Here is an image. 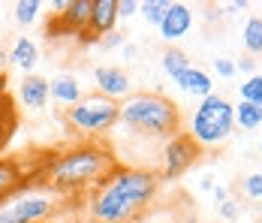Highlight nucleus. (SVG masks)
<instances>
[{
  "label": "nucleus",
  "instance_id": "cd10ccee",
  "mask_svg": "<svg viewBox=\"0 0 262 223\" xmlns=\"http://www.w3.org/2000/svg\"><path fill=\"white\" fill-rule=\"evenodd\" d=\"M235 70H241V73H247V75H253V73H256V60H253L250 54H244L241 60H235Z\"/></svg>",
  "mask_w": 262,
  "mask_h": 223
},
{
  "label": "nucleus",
  "instance_id": "dca6fc26",
  "mask_svg": "<svg viewBox=\"0 0 262 223\" xmlns=\"http://www.w3.org/2000/svg\"><path fill=\"white\" fill-rule=\"evenodd\" d=\"M25 184V169L15 157H3L0 160V199H6L9 193H15Z\"/></svg>",
  "mask_w": 262,
  "mask_h": 223
},
{
  "label": "nucleus",
  "instance_id": "393cba45",
  "mask_svg": "<svg viewBox=\"0 0 262 223\" xmlns=\"http://www.w3.org/2000/svg\"><path fill=\"white\" fill-rule=\"evenodd\" d=\"M214 73L220 75V78H232V75L238 73L235 60H232V57H217V60H214Z\"/></svg>",
  "mask_w": 262,
  "mask_h": 223
},
{
  "label": "nucleus",
  "instance_id": "a878e982",
  "mask_svg": "<svg viewBox=\"0 0 262 223\" xmlns=\"http://www.w3.org/2000/svg\"><path fill=\"white\" fill-rule=\"evenodd\" d=\"M139 12V3L136 0H118V22L121 18H133Z\"/></svg>",
  "mask_w": 262,
  "mask_h": 223
},
{
  "label": "nucleus",
  "instance_id": "1a4fd4ad",
  "mask_svg": "<svg viewBox=\"0 0 262 223\" xmlns=\"http://www.w3.org/2000/svg\"><path fill=\"white\" fill-rule=\"evenodd\" d=\"M94 85H97V94L115 99V103L130 97V75H127V70H121V67H112V64L97 67L94 70Z\"/></svg>",
  "mask_w": 262,
  "mask_h": 223
},
{
  "label": "nucleus",
  "instance_id": "f257e3e1",
  "mask_svg": "<svg viewBox=\"0 0 262 223\" xmlns=\"http://www.w3.org/2000/svg\"><path fill=\"white\" fill-rule=\"evenodd\" d=\"M160 190V175L142 166H118L88 193V223H139Z\"/></svg>",
  "mask_w": 262,
  "mask_h": 223
},
{
  "label": "nucleus",
  "instance_id": "6e6552de",
  "mask_svg": "<svg viewBox=\"0 0 262 223\" xmlns=\"http://www.w3.org/2000/svg\"><path fill=\"white\" fill-rule=\"evenodd\" d=\"M190 30H193V9L187 3H181V0H172L169 3V12L163 15V22L157 27L160 39L166 46H175V43H181Z\"/></svg>",
  "mask_w": 262,
  "mask_h": 223
},
{
  "label": "nucleus",
  "instance_id": "20e7f679",
  "mask_svg": "<svg viewBox=\"0 0 262 223\" xmlns=\"http://www.w3.org/2000/svg\"><path fill=\"white\" fill-rule=\"evenodd\" d=\"M67 196H60L39 178L25 181L15 193L0 199V223H46L63 208Z\"/></svg>",
  "mask_w": 262,
  "mask_h": 223
},
{
  "label": "nucleus",
  "instance_id": "a211bd4d",
  "mask_svg": "<svg viewBox=\"0 0 262 223\" xmlns=\"http://www.w3.org/2000/svg\"><path fill=\"white\" fill-rule=\"evenodd\" d=\"M241 43H244V49H247L250 57H253V54H262V18L259 15H250V18L244 22Z\"/></svg>",
  "mask_w": 262,
  "mask_h": 223
},
{
  "label": "nucleus",
  "instance_id": "2eb2a0df",
  "mask_svg": "<svg viewBox=\"0 0 262 223\" xmlns=\"http://www.w3.org/2000/svg\"><path fill=\"white\" fill-rule=\"evenodd\" d=\"M49 91H52V99L54 103H60V106H76L81 97H84V91H81V82L76 75L63 73V75H54L52 82H49Z\"/></svg>",
  "mask_w": 262,
  "mask_h": 223
},
{
  "label": "nucleus",
  "instance_id": "4be33fe9",
  "mask_svg": "<svg viewBox=\"0 0 262 223\" xmlns=\"http://www.w3.org/2000/svg\"><path fill=\"white\" fill-rule=\"evenodd\" d=\"M241 99L244 103H253V106H262V73H253L247 75L244 82H241Z\"/></svg>",
  "mask_w": 262,
  "mask_h": 223
},
{
  "label": "nucleus",
  "instance_id": "f8f14e48",
  "mask_svg": "<svg viewBox=\"0 0 262 223\" xmlns=\"http://www.w3.org/2000/svg\"><path fill=\"white\" fill-rule=\"evenodd\" d=\"M91 6H94V0H67V9L63 12H57V18H54L52 27H63V33H84L88 30V22H91Z\"/></svg>",
  "mask_w": 262,
  "mask_h": 223
},
{
  "label": "nucleus",
  "instance_id": "4468645a",
  "mask_svg": "<svg viewBox=\"0 0 262 223\" xmlns=\"http://www.w3.org/2000/svg\"><path fill=\"white\" fill-rule=\"evenodd\" d=\"M175 85L181 88L187 97H196V99H205V97L214 94V78H211L202 67H193V64L175 78Z\"/></svg>",
  "mask_w": 262,
  "mask_h": 223
},
{
  "label": "nucleus",
  "instance_id": "7c9ffc66",
  "mask_svg": "<svg viewBox=\"0 0 262 223\" xmlns=\"http://www.w3.org/2000/svg\"><path fill=\"white\" fill-rule=\"evenodd\" d=\"M229 9H232V12H238V9H247V0H232V3H229Z\"/></svg>",
  "mask_w": 262,
  "mask_h": 223
},
{
  "label": "nucleus",
  "instance_id": "f03ea898",
  "mask_svg": "<svg viewBox=\"0 0 262 223\" xmlns=\"http://www.w3.org/2000/svg\"><path fill=\"white\" fill-rule=\"evenodd\" d=\"M121 160L105 142H81L67 151L52 154V160L42 163L39 181L57 190L60 196H81L91 193L112 169H118Z\"/></svg>",
  "mask_w": 262,
  "mask_h": 223
},
{
  "label": "nucleus",
  "instance_id": "39448f33",
  "mask_svg": "<svg viewBox=\"0 0 262 223\" xmlns=\"http://www.w3.org/2000/svg\"><path fill=\"white\" fill-rule=\"evenodd\" d=\"M187 133L199 148H220L235 133V106L223 94H211V97L199 99L190 115Z\"/></svg>",
  "mask_w": 262,
  "mask_h": 223
},
{
  "label": "nucleus",
  "instance_id": "9b49d317",
  "mask_svg": "<svg viewBox=\"0 0 262 223\" xmlns=\"http://www.w3.org/2000/svg\"><path fill=\"white\" fill-rule=\"evenodd\" d=\"M18 99H21V106H25L27 112H42L49 106V99H52L49 78H42V75H36V73L25 75L18 82Z\"/></svg>",
  "mask_w": 262,
  "mask_h": 223
},
{
  "label": "nucleus",
  "instance_id": "0eeeda50",
  "mask_svg": "<svg viewBox=\"0 0 262 223\" xmlns=\"http://www.w3.org/2000/svg\"><path fill=\"white\" fill-rule=\"evenodd\" d=\"M199 154H202V148L190 139V133L184 130V133H178V136H172L169 142H163V169H160V181H172V178H181L196 160H199Z\"/></svg>",
  "mask_w": 262,
  "mask_h": 223
},
{
  "label": "nucleus",
  "instance_id": "423d86ee",
  "mask_svg": "<svg viewBox=\"0 0 262 223\" xmlns=\"http://www.w3.org/2000/svg\"><path fill=\"white\" fill-rule=\"evenodd\" d=\"M63 121L70 127V133H76L81 139H91V142H100L121 121V103L94 91V94H84L76 106H70L63 112Z\"/></svg>",
  "mask_w": 262,
  "mask_h": 223
},
{
  "label": "nucleus",
  "instance_id": "412c9836",
  "mask_svg": "<svg viewBox=\"0 0 262 223\" xmlns=\"http://www.w3.org/2000/svg\"><path fill=\"white\" fill-rule=\"evenodd\" d=\"M169 3H172V0H145V3H139V15H142L148 25L160 27L163 15L169 12Z\"/></svg>",
  "mask_w": 262,
  "mask_h": 223
},
{
  "label": "nucleus",
  "instance_id": "6ab92c4d",
  "mask_svg": "<svg viewBox=\"0 0 262 223\" xmlns=\"http://www.w3.org/2000/svg\"><path fill=\"white\" fill-rule=\"evenodd\" d=\"M259 124H262V106L238 99L235 103V127H241V130H256Z\"/></svg>",
  "mask_w": 262,
  "mask_h": 223
},
{
  "label": "nucleus",
  "instance_id": "5701e85b",
  "mask_svg": "<svg viewBox=\"0 0 262 223\" xmlns=\"http://www.w3.org/2000/svg\"><path fill=\"white\" fill-rule=\"evenodd\" d=\"M238 190L250 202H262V172H250L238 181Z\"/></svg>",
  "mask_w": 262,
  "mask_h": 223
},
{
  "label": "nucleus",
  "instance_id": "f3484780",
  "mask_svg": "<svg viewBox=\"0 0 262 223\" xmlns=\"http://www.w3.org/2000/svg\"><path fill=\"white\" fill-rule=\"evenodd\" d=\"M160 67H163V73L175 82V78L190 67V54L184 49H178V46H169V49L163 51V57H160Z\"/></svg>",
  "mask_w": 262,
  "mask_h": 223
},
{
  "label": "nucleus",
  "instance_id": "c756f323",
  "mask_svg": "<svg viewBox=\"0 0 262 223\" xmlns=\"http://www.w3.org/2000/svg\"><path fill=\"white\" fill-rule=\"evenodd\" d=\"M211 193H214V202H217V205H220V202H226V199H229V190H226V187H223V184H217V187H214V190H211Z\"/></svg>",
  "mask_w": 262,
  "mask_h": 223
},
{
  "label": "nucleus",
  "instance_id": "473e14b6",
  "mask_svg": "<svg viewBox=\"0 0 262 223\" xmlns=\"http://www.w3.org/2000/svg\"><path fill=\"white\" fill-rule=\"evenodd\" d=\"M46 223H54V220H46Z\"/></svg>",
  "mask_w": 262,
  "mask_h": 223
},
{
  "label": "nucleus",
  "instance_id": "2f4dec72",
  "mask_svg": "<svg viewBox=\"0 0 262 223\" xmlns=\"http://www.w3.org/2000/svg\"><path fill=\"white\" fill-rule=\"evenodd\" d=\"M259 151H262V139H259Z\"/></svg>",
  "mask_w": 262,
  "mask_h": 223
},
{
  "label": "nucleus",
  "instance_id": "b1692460",
  "mask_svg": "<svg viewBox=\"0 0 262 223\" xmlns=\"http://www.w3.org/2000/svg\"><path fill=\"white\" fill-rule=\"evenodd\" d=\"M217 217H220V220H226V223H235L238 217H241V208H238L235 199L220 202V205H217Z\"/></svg>",
  "mask_w": 262,
  "mask_h": 223
},
{
  "label": "nucleus",
  "instance_id": "aec40b11",
  "mask_svg": "<svg viewBox=\"0 0 262 223\" xmlns=\"http://www.w3.org/2000/svg\"><path fill=\"white\" fill-rule=\"evenodd\" d=\"M12 12H15V22H18L21 27H30L36 18H39V12H42V3H39V0H15Z\"/></svg>",
  "mask_w": 262,
  "mask_h": 223
},
{
  "label": "nucleus",
  "instance_id": "ddd939ff",
  "mask_svg": "<svg viewBox=\"0 0 262 223\" xmlns=\"http://www.w3.org/2000/svg\"><path fill=\"white\" fill-rule=\"evenodd\" d=\"M6 57H9V67L21 70V75H33L36 64H39V46L30 36H15L12 46L6 49Z\"/></svg>",
  "mask_w": 262,
  "mask_h": 223
},
{
  "label": "nucleus",
  "instance_id": "7ed1b4c3",
  "mask_svg": "<svg viewBox=\"0 0 262 223\" xmlns=\"http://www.w3.org/2000/svg\"><path fill=\"white\" fill-rule=\"evenodd\" d=\"M121 124L139 136L163 139V142L184 133V118L178 103L160 91H139V94L121 99Z\"/></svg>",
  "mask_w": 262,
  "mask_h": 223
},
{
  "label": "nucleus",
  "instance_id": "c85d7f7f",
  "mask_svg": "<svg viewBox=\"0 0 262 223\" xmlns=\"http://www.w3.org/2000/svg\"><path fill=\"white\" fill-rule=\"evenodd\" d=\"M6 70H9V57H6V49L0 46V85L6 82Z\"/></svg>",
  "mask_w": 262,
  "mask_h": 223
},
{
  "label": "nucleus",
  "instance_id": "9d476101",
  "mask_svg": "<svg viewBox=\"0 0 262 223\" xmlns=\"http://www.w3.org/2000/svg\"><path fill=\"white\" fill-rule=\"evenodd\" d=\"M118 25V0H94L91 6V22L88 30L81 33V39L88 43H100L105 33H112Z\"/></svg>",
  "mask_w": 262,
  "mask_h": 223
},
{
  "label": "nucleus",
  "instance_id": "bb28decb",
  "mask_svg": "<svg viewBox=\"0 0 262 223\" xmlns=\"http://www.w3.org/2000/svg\"><path fill=\"white\" fill-rule=\"evenodd\" d=\"M97 46H100V49H118V46H124V36H121L118 30H112V33H105Z\"/></svg>",
  "mask_w": 262,
  "mask_h": 223
}]
</instances>
